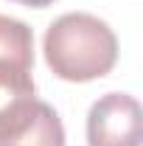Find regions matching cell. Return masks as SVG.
I'll list each match as a JSON object with an SVG mask.
<instances>
[{
    "label": "cell",
    "mask_w": 143,
    "mask_h": 146,
    "mask_svg": "<svg viewBox=\"0 0 143 146\" xmlns=\"http://www.w3.org/2000/svg\"><path fill=\"white\" fill-rule=\"evenodd\" d=\"M45 62L65 82H93L118 62V39L104 20L87 11L56 17L45 31Z\"/></svg>",
    "instance_id": "obj_1"
},
{
    "label": "cell",
    "mask_w": 143,
    "mask_h": 146,
    "mask_svg": "<svg viewBox=\"0 0 143 146\" xmlns=\"http://www.w3.org/2000/svg\"><path fill=\"white\" fill-rule=\"evenodd\" d=\"M87 146H140V104L126 93L101 96L87 112Z\"/></svg>",
    "instance_id": "obj_2"
},
{
    "label": "cell",
    "mask_w": 143,
    "mask_h": 146,
    "mask_svg": "<svg viewBox=\"0 0 143 146\" xmlns=\"http://www.w3.org/2000/svg\"><path fill=\"white\" fill-rule=\"evenodd\" d=\"M31 70L17 62H0V138L14 132L36 104Z\"/></svg>",
    "instance_id": "obj_3"
},
{
    "label": "cell",
    "mask_w": 143,
    "mask_h": 146,
    "mask_svg": "<svg viewBox=\"0 0 143 146\" xmlns=\"http://www.w3.org/2000/svg\"><path fill=\"white\" fill-rule=\"evenodd\" d=\"M0 146H65V127L62 118L48 101L36 98L31 115L14 132L3 135Z\"/></svg>",
    "instance_id": "obj_4"
},
{
    "label": "cell",
    "mask_w": 143,
    "mask_h": 146,
    "mask_svg": "<svg viewBox=\"0 0 143 146\" xmlns=\"http://www.w3.org/2000/svg\"><path fill=\"white\" fill-rule=\"evenodd\" d=\"M0 62L34 68V34L23 20L0 14Z\"/></svg>",
    "instance_id": "obj_5"
},
{
    "label": "cell",
    "mask_w": 143,
    "mask_h": 146,
    "mask_svg": "<svg viewBox=\"0 0 143 146\" xmlns=\"http://www.w3.org/2000/svg\"><path fill=\"white\" fill-rule=\"evenodd\" d=\"M11 3H20V6H28V9H45V6H51L54 0H11Z\"/></svg>",
    "instance_id": "obj_6"
}]
</instances>
